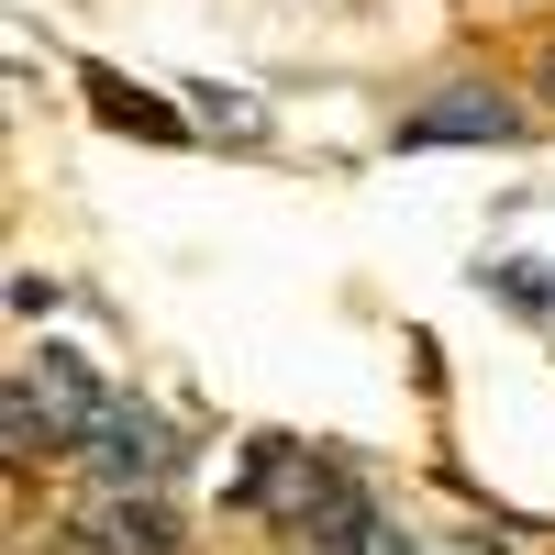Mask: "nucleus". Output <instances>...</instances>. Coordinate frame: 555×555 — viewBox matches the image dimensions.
Here are the masks:
<instances>
[{"label": "nucleus", "instance_id": "nucleus-1", "mask_svg": "<svg viewBox=\"0 0 555 555\" xmlns=\"http://www.w3.org/2000/svg\"><path fill=\"white\" fill-rule=\"evenodd\" d=\"M234 512L267 522L278 544L300 555H389V500L366 489V467H345L334 444H300V434H256L245 467H234Z\"/></svg>", "mask_w": 555, "mask_h": 555}, {"label": "nucleus", "instance_id": "nucleus-2", "mask_svg": "<svg viewBox=\"0 0 555 555\" xmlns=\"http://www.w3.org/2000/svg\"><path fill=\"white\" fill-rule=\"evenodd\" d=\"M101 400H112V378H101L78 345H23L12 378H0V455H12V478L67 467L78 434L101 423Z\"/></svg>", "mask_w": 555, "mask_h": 555}, {"label": "nucleus", "instance_id": "nucleus-3", "mask_svg": "<svg viewBox=\"0 0 555 555\" xmlns=\"http://www.w3.org/2000/svg\"><path fill=\"white\" fill-rule=\"evenodd\" d=\"M544 133V112H533V89H522V67H444V78H423L411 101L389 112V145L400 156H434V145H533Z\"/></svg>", "mask_w": 555, "mask_h": 555}, {"label": "nucleus", "instance_id": "nucleus-4", "mask_svg": "<svg viewBox=\"0 0 555 555\" xmlns=\"http://www.w3.org/2000/svg\"><path fill=\"white\" fill-rule=\"evenodd\" d=\"M67 467H78V489H178V467H190V434H178L145 389H122V378H112L101 423L78 434Z\"/></svg>", "mask_w": 555, "mask_h": 555}, {"label": "nucleus", "instance_id": "nucleus-5", "mask_svg": "<svg viewBox=\"0 0 555 555\" xmlns=\"http://www.w3.org/2000/svg\"><path fill=\"white\" fill-rule=\"evenodd\" d=\"M89 78V112H101L112 133H145V145H178V133H201L190 112H167V101H145L133 78H112V67H78Z\"/></svg>", "mask_w": 555, "mask_h": 555}, {"label": "nucleus", "instance_id": "nucleus-6", "mask_svg": "<svg viewBox=\"0 0 555 555\" xmlns=\"http://www.w3.org/2000/svg\"><path fill=\"white\" fill-rule=\"evenodd\" d=\"M190 122H201V133H234V145H267V112L234 101V89H190Z\"/></svg>", "mask_w": 555, "mask_h": 555}, {"label": "nucleus", "instance_id": "nucleus-7", "mask_svg": "<svg viewBox=\"0 0 555 555\" xmlns=\"http://www.w3.org/2000/svg\"><path fill=\"white\" fill-rule=\"evenodd\" d=\"M478 289H500L512 311H544V300H555V278H544L533 256H489V267H478Z\"/></svg>", "mask_w": 555, "mask_h": 555}, {"label": "nucleus", "instance_id": "nucleus-8", "mask_svg": "<svg viewBox=\"0 0 555 555\" xmlns=\"http://www.w3.org/2000/svg\"><path fill=\"white\" fill-rule=\"evenodd\" d=\"M522 89H533V112L555 122V23H544V34L522 44Z\"/></svg>", "mask_w": 555, "mask_h": 555}]
</instances>
